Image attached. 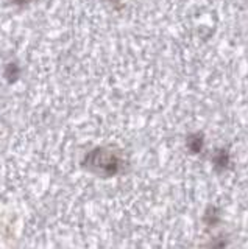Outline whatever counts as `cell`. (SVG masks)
Here are the masks:
<instances>
[{
    "mask_svg": "<svg viewBox=\"0 0 248 249\" xmlns=\"http://www.w3.org/2000/svg\"><path fill=\"white\" fill-rule=\"evenodd\" d=\"M214 163H215V167H227L228 165V154L227 153H219V154H215V158H214Z\"/></svg>",
    "mask_w": 248,
    "mask_h": 249,
    "instance_id": "cell-4",
    "label": "cell"
},
{
    "mask_svg": "<svg viewBox=\"0 0 248 249\" xmlns=\"http://www.w3.org/2000/svg\"><path fill=\"white\" fill-rule=\"evenodd\" d=\"M188 145H189V148L193 151V153H197V151H200L201 150V146H203V137H200V136H197V137H191L189 139V142H188Z\"/></svg>",
    "mask_w": 248,
    "mask_h": 249,
    "instance_id": "cell-3",
    "label": "cell"
},
{
    "mask_svg": "<svg viewBox=\"0 0 248 249\" xmlns=\"http://www.w3.org/2000/svg\"><path fill=\"white\" fill-rule=\"evenodd\" d=\"M10 3H13V5H18V6H22V5H27V3H30L32 0H8Z\"/></svg>",
    "mask_w": 248,
    "mask_h": 249,
    "instance_id": "cell-5",
    "label": "cell"
},
{
    "mask_svg": "<svg viewBox=\"0 0 248 249\" xmlns=\"http://www.w3.org/2000/svg\"><path fill=\"white\" fill-rule=\"evenodd\" d=\"M20 76H22V67L19 66V62L10 61L3 69V78L6 80V83L10 84L18 83L20 80Z\"/></svg>",
    "mask_w": 248,
    "mask_h": 249,
    "instance_id": "cell-2",
    "label": "cell"
},
{
    "mask_svg": "<svg viewBox=\"0 0 248 249\" xmlns=\"http://www.w3.org/2000/svg\"><path fill=\"white\" fill-rule=\"evenodd\" d=\"M123 162L120 154L108 146H97L86 153L83 159V167L89 173L100 178H113L123 170Z\"/></svg>",
    "mask_w": 248,
    "mask_h": 249,
    "instance_id": "cell-1",
    "label": "cell"
},
{
    "mask_svg": "<svg viewBox=\"0 0 248 249\" xmlns=\"http://www.w3.org/2000/svg\"><path fill=\"white\" fill-rule=\"evenodd\" d=\"M111 2H117V0H111Z\"/></svg>",
    "mask_w": 248,
    "mask_h": 249,
    "instance_id": "cell-6",
    "label": "cell"
}]
</instances>
